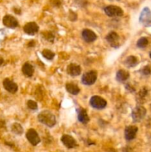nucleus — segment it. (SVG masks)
Listing matches in <instances>:
<instances>
[{"label":"nucleus","instance_id":"nucleus-1","mask_svg":"<svg viewBox=\"0 0 151 152\" xmlns=\"http://www.w3.org/2000/svg\"><path fill=\"white\" fill-rule=\"evenodd\" d=\"M38 120L40 123L45 125L49 128L53 127L56 123V117L48 111H44L40 112L38 115Z\"/></svg>","mask_w":151,"mask_h":152},{"label":"nucleus","instance_id":"nucleus-2","mask_svg":"<svg viewBox=\"0 0 151 152\" xmlns=\"http://www.w3.org/2000/svg\"><path fill=\"white\" fill-rule=\"evenodd\" d=\"M97 80V72L95 70L84 73L81 77V83L86 86H91L96 83Z\"/></svg>","mask_w":151,"mask_h":152},{"label":"nucleus","instance_id":"nucleus-3","mask_svg":"<svg viewBox=\"0 0 151 152\" xmlns=\"http://www.w3.org/2000/svg\"><path fill=\"white\" fill-rule=\"evenodd\" d=\"M147 114V111L144 107L138 105L132 111V118L133 123H139L144 118Z\"/></svg>","mask_w":151,"mask_h":152},{"label":"nucleus","instance_id":"nucleus-4","mask_svg":"<svg viewBox=\"0 0 151 152\" xmlns=\"http://www.w3.org/2000/svg\"><path fill=\"white\" fill-rule=\"evenodd\" d=\"M105 12L110 17L121 16L124 14V11L120 7L115 5H108L105 7Z\"/></svg>","mask_w":151,"mask_h":152},{"label":"nucleus","instance_id":"nucleus-5","mask_svg":"<svg viewBox=\"0 0 151 152\" xmlns=\"http://www.w3.org/2000/svg\"><path fill=\"white\" fill-rule=\"evenodd\" d=\"M90 104L93 108L101 110L106 107L107 101L99 96H93L90 99Z\"/></svg>","mask_w":151,"mask_h":152},{"label":"nucleus","instance_id":"nucleus-6","mask_svg":"<svg viewBox=\"0 0 151 152\" xmlns=\"http://www.w3.org/2000/svg\"><path fill=\"white\" fill-rule=\"evenodd\" d=\"M26 138L33 145H38L40 142V137L35 129H29L26 133Z\"/></svg>","mask_w":151,"mask_h":152},{"label":"nucleus","instance_id":"nucleus-7","mask_svg":"<svg viewBox=\"0 0 151 152\" xmlns=\"http://www.w3.org/2000/svg\"><path fill=\"white\" fill-rule=\"evenodd\" d=\"M139 22L144 25H148L151 23V10L148 7L142 10L139 16Z\"/></svg>","mask_w":151,"mask_h":152},{"label":"nucleus","instance_id":"nucleus-8","mask_svg":"<svg viewBox=\"0 0 151 152\" xmlns=\"http://www.w3.org/2000/svg\"><path fill=\"white\" fill-rule=\"evenodd\" d=\"M106 40L107 41V42L113 48H118L119 47V36L118 35V34H116L114 31L112 32H110L109 34L107 35L106 37Z\"/></svg>","mask_w":151,"mask_h":152},{"label":"nucleus","instance_id":"nucleus-9","mask_svg":"<svg viewBox=\"0 0 151 152\" xmlns=\"http://www.w3.org/2000/svg\"><path fill=\"white\" fill-rule=\"evenodd\" d=\"M3 25L9 28H15L19 25L17 19L11 15H6L3 18Z\"/></svg>","mask_w":151,"mask_h":152},{"label":"nucleus","instance_id":"nucleus-10","mask_svg":"<svg viewBox=\"0 0 151 152\" xmlns=\"http://www.w3.org/2000/svg\"><path fill=\"white\" fill-rule=\"evenodd\" d=\"M61 140H62V143L68 148H73L77 145L76 140L72 136H70V135H62V138H61Z\"/></svg>","mask_w":151,"mask_h":152},{"label":"nucleus","instance_id":"nucleus-11","mask_svg":"<svg viewBox=\"0 0 151 152\" xmlns=\"http://www.w3.org/2000/svg\"><path fill=\"white\" fill-rule=\"evenodd\" d=\"M138 132V128L135 126H130L126 127L124 130V137L127 141L133 140L136 137V133Z\"/></svg>","mask_w":151,"mask_h":152},{"label":"nucleus","instance_id":"nucleus-12","mask_svg":"<svg viewBox=\"0 0 151 152\" xmlns=\"http://www.w3.org/2000/svg\"><path fill=\"white\" fill-rule=\"evenodd\" d=\"M38 29H39V28H38V25L33 22H28L24 26V31H25V34H28V35H34L38 32Z\"/></svg>","mask_w":151,"mask_h":152},{"label":"nucleus","instance_id":"nucleus-13","mask_svg":"<svg viewBox=\"0 0 151 152\" xmlns=\"http://www.w3.org/2000/svg\"><path fill=\"white\" fill-rule=\"evenodd\" d=\"M3 86L4 89L11 94H15L18 91V86L10 79H5L3 81Z\"/></svg>","mask_w":151,"mask_h":152},{"label":"nucleus","instance_id":"nucleus-14","mask_svg":"<svg viewBox=\"0 0 151 152\" xmlns=\"http://www.w3.org/2000/svg\"><path fill=\"white\" fill-rule=\"evenodd\" d=\"M81 36H82V38L84 39V41L87 42H93L97 39L96 33L90 29L83 30Z\"/></svg>","mask_w":151,"mask_h":152},{"label":"nucleus","instance_id":"nucleus-15","mask_svg":"<svg viewBox=\"0 0 151 152\" xmlns=\"http://www.w3.org/2000/svg\"><path fill=\"white\" fill-rule=\"evenodd\" d=\"M67 72L69 75L72 76V77H76L81 74V68L80 65H77V64L71 63L67 68Z\"/></svg>","mask_w":151,"mask_h":152},{"label":"nucleus","instance_id":"nucleus-16","mask_svg":"<svg viewBox=\"0 0 151 152\" xmlns=\"http://www.w3.org/2000/svg\"><path fill=\"white\" fill-rule=\"evenodd\" d=\"M77 114H78V120L80 123H83V124H87L90 120L89 116L87 114V111L84 108H78L76 110Z\"/></svg>","mask_w":151,"mask_h":152},{"label":"nucleus","instance_id":"nucleus-17","mask_svg":"<svg viewBox=\"0 0 151 152\" xmlns=\"http://www.w3.org/2000/svg\"><path fill=\"white\" fill-rule=\"evenodd\" d=\"M130 77V73L126 70H119L116 73V80L119 83H124L127 81Z\"/></svg>","mask_w":151,"mask_h":152},{"label":"nucleus","instance_id":"nucleus-18","mask_svg":"<svg viewBox=\"0 0 151 152\" xmlns=\"http://www.w3.org/2000/svg\"><path fill=\"white\" fill-rule=\"evenodd\" d=\"M22 73L24 74V75H25L28 77H31L33 75L34 68L31 64H30L29 62H26V63L24 64L23 66H22Z\"/></svg>","mask_w":151,"mask_h":152},{"label":"nucleus","instance_id":"nucleus-19","mask_svg":"<svg viewBox=\"0 0 151 152\" xmlns=\"http://www.w3.org/2000/svg\"><path fill=\"white\" fill-rule=\"evenodd\" d=\"M66 90L68 91V93H70L72 95H77L80 92V89L78 86L72 83H67Z\"/></svg>","mask_w":151,"mask_h":152},{"label":"nucleus","instance_id":"nucleus-20","mask_svg":"<svg viewBox=\"0 0 151 152\" xmlns=\"http://www.w3.org/2000/svg\"><path fill=\"white\" fill-rule=\"evenodd\" d=\"M139 63V59L135 56H130L124 61V65L128 68H133Z\"/></svg>","mask_w":151,"mask_h":152},{"label":"nucleus","instance_id":"nucleus-21","mask_svg":"<svg viewBox=\"0 0 151 152\" xmlns=\"http://www.w3.org/2000/svg\"><path fill=\"white\" fill-rule=\"evenodd\" d=\"M11 131L13 133L17 135H21L23 133V128L19 123H15L11 126Z\"/></svg>","mask_w":151,"mask_h":152},{"label":"nucleus","instance_id":"nucleus-22","mask_svg":"<svg viewBox=\"0 0 151 152\" xmlns=\"http://www.w3.org/2000/svg\"><path fill=\"white\" fill-rule=\"evenodd\" d=\"M41 55L43 56V57L48 59V60H51L55 56V53L50 50H48V49H44V50H43L42 52H41Z\"/></svg>","mask_w":151,"mask_h":152},{"label":"nucleus","instance_id":"nucleus-23","mask_svg":"<svg viewBox=\"0 0 151 152\" xmlns=\"http://www.w3.org/2000/svg\"><path fill=\"white\" fill-rule=\"evenodd\" d=\"M148 42H148V39L146 37H142V38H140L138 40L136 45H137V47L139 48H144L148 45Z\"/></svg>","mask_w":151,"mask_h":152},{"label":"nucleus","instance_id":"nucleus-24","mask_svg":"<svg viewBox=\"0 0 151 152\" xmlns=\"http://www.w3.org/2000/svg\"><path fill=\"white\" fill-rule=\"evenodd\" d=\"M147 95V89L146 88H142L140 90V91H139V93L138 94V102H141V100L144 99L145 96H146Z\"/></svg>","mask_w":151,"mask_h":152},{"label":"nucleus","instance_id":"nucleus-25","mask_svg":"<svg viewBox=\"0 0 151 152\" xmlns=\"http://www.w3.org/2000/svg\"><path fill=\"white\" fill-rule=\"evenodd\" d=\"M27 105H28V108L31 110H36L38 108V105H37L36 102L32 100V99L28 100V102H27Z\"/></svg>","mask_w":151,"mask_h":152},{"label":"nucleus","instance_id":"nucleus-26","mask_svg":"<svg viewBox=\"0 0 151 152\" xmlns=\"http://www.w3.org/2000/svg\"><path fill=\"white\" fill-rule=\"evenodd\" d=\"M141 73L144 76H148L151 74V67L150 65H146L141 70Z\"/></svg>","mask_w":151,"mask_h":152},{"label":"nucleus","instance_id":"nucleus-27","mask_svg":"<svg viewBox=\"0 0 151 152\" xmlns=\"http://www.w3.org/2000/svg\"><path fill=\"white\" fill-rule=\"evenodd\" d=\"M45 38V39H47V41L50 42H53V39H54V35L52 34L51 32H45V35H43Z\"/></svg>","mask_w":151,"mask_h":152},{"label":"nucleus","instance_id":"nucleus-28","mask_svg":"<svg viewBox=\"0 0 151 152\" xmlns=\"http://www.w3.org/2000/svg\"><path fill=\"white\" fill-rule=\"evenodd\" d=\"M122 152H135V151H133L131 148H130V147H125V148H123Z\"/></svg>","mask_w":151,"mask_h":152},{"label":"nucleus","instance_id":"nucleus-29","mask_svg":"<svg viewBox=\"0 0 151 152\" xmlns=\"http://www.w3.org/2000/svg\"><path fill=\"white\" fill-rule=\"evenodd\" d=\"M34 45H35V42H34L32 40V42H30L28 45H29L30 47H33V46Z\"/></svg>","mask_w":151,"mask_h":152},{"label":"nucleus","instance_id":"nucleus-30","mask_svg":"<svg viewBox=\"0 0 151 152\" xmlns=\"http://www.w3.org/2000/svg\"><path fill=\"white\" fill-rule=\"evenodd\" d=\"M3 62H4V59H3L2 57H1V56H0V65H2Z\"/></svg>","mask_w":151,"mask_h":152},{"label":"nucleus","instance_id":"nucleus-31","mask_svg":"<svg viewBox=\"0 0 151 152\" xmlns=\"http://www.w3.org/2000/svg\"><path fill=\"white\" fill-rule=\"evenodd\" d=\"M150 58H151V51H150Z\"/></svg>","mask_w":151,"mask_h":152}]
</instances>
